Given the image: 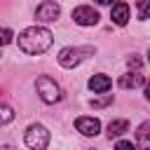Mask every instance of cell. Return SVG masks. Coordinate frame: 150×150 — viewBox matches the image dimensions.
<instances>
[{
	"mask_svg": "<svg viewBox=\"0 0 150 150\" xmlns=\"http://www.w3.org/2000/svg\"><path fill=\"white\" fill-rule=\"evenodd\" d=\"M16 42H19V49L26 52V54H42V52H47L52 47L54 35L45 26H30V28L19 33Z\"/></svg>",
	"mask_w": 150,
	"mask_h": 150,
	"instance_id": "1",
	"label": "cell"
},
{
	"mask_svg": "<svg viewBox=\"0 0 150 150\" xmlns=\"http://www.w3.org/2000/svg\"><path fill=\"white\" fill-rule=\"evenodd\" d=\"M89 54H94V47H63L59 52V63L63 68H75L77 63H82Z\"/></svg>",
	"mask_w": 150,
	"mask_h": 150,
	"instance_id": "2",
	"label": "cell"
},
{
	"mask_svg": "<svg viewBox=\"0 0 150 150\" xmlns=\"http://www.w3.org/2000/svg\"><path fill=\"white\" fill-rule=\"evenodd\" d=\"M35 89H38V96H40L45 103H56V101H61V87L56 84V80H52V77H47V75L38 77Z\"/></svg>",
	"mask_w": 150,
	"mask_h": 150,
	"instance_id": "3",
	"label": "cell"
},
{
	"mask_svg": "<svg viewBox=\"0 0 150 150\" xmlns=\"http://www.w3.org/2000/svg\"><path fill=\"white\" fill-rule=\"evenodd\" d=\"M23 141L30 150H45L49 145V131L42 124H30L23 134Z\"/></svg>",
	"mask_w": 150,
	"mask_h": 150,
	"instance_id": "4",
	"label": "cell"
},
{
	"mask_svg": "<svg viewBox=\"0 0 150 150\" xmlns=\"http://www.w3.org/2000/svg\"><path fill=\"white\" fill-rule=\"evenodd\" d=\"M59 14H61V7H59L54 0H45V2L38 5V9H35V19L42 21V23H52V21H56Z\"/></svg>",
	"mask_w": 150,
	"mask_h": 150,
	"instance_id": "5",
	"label": "cell"
},
{
	"mask_svg": "<svg viewBox=\"0 0 150 150\" xmlns=\"http://www.w3.org/2000/svg\"><path fill=\"white\" fill-rule=\"evenodd\" d=\"M73 21L80 26H96L98 23V12L89 5H80L73 9Z\"/></svg>",
	"mask_w": 150,
	"mask_h": 150,
	"instance_id": "6",
	"label": "cell"
},
{
	"mask_svg": "<svg viewBox=\"0 0 150 150\" xmlns=\"http://www.w3.org/2000/svg\"><path fill=\"white\" fill-rule=\"evenodd\" d=\"M75 129L82 134V136H96L101 131V122L96 117H77L75 120Z\"/></svg>",
	"mask_w": 150,
	"mask_h": 150,
	"instance_id": "7",
	"label": "cell"
},
{
	"mask_svg": "<svg viewBox=\"0 0 150 150\" xmlns=\"http://www.w3.org/2000/svg\"><path fill=\"white\" fill-rule=\"evenodd\" d=\"M110 19L117 26H127V21H129V5L127 2H115L112 9H110Z\"/></svg>",
	"mask_w": 150,
	"mask_h": 150,
	"instance_id": "8",
	"label": "cell"
},
{
	"mask_svg": "<svg viewBox=\"0 0 150 150\" xmlns=\"http://www.w3.org/2000/svg\"><path fill=\"white\" fill-rule=\"evenodd\" d=\"M143 84H145V77L138 70H131V73L120 77V87L122 89H136V87H143Z\"/></svg>",
	"mask_w": 150,
	"mask_h": 150,
	"instance_id": "9",
	"label": "cell"
},
{
	"mask_svg": "<svg viewBox=\"0 0 150 150\" xmlns=\"http://www.w3.org/2000/svg\"><path fill=\"white\" fill-rule=\"evenodd\" d=\"M110 87H112V80H110L108 75H103V73H98V75H94V77L89 80V89H91L94 94H105Z\"/></svg>",
	"mask_w": 150,
	"mask_h": 150,
	"instance_id": "10",
	"label": "cell"
},
{
	"mask_svg": "<svg viewBox=\"0 0 150 150\" xmlns=\"http://www.w3.org/2000/svg\"><path fill=\"white\" fill-rule=\"evenodd\" d=\"M148 131H150V122H143L136 131V138H138V145L141 150H150V138H148Z\"/></svg>",
	"mask_w": 150,
	"mask_h": 150,
	"instance_id": "11",
	"label": "cell"
},
{
	"mask_svg": "<svg viewBox=\"0 0 150 150\" xmlns=\"http://www.w3.org/2000/svg\"><path fill=\"white\" fill-rule=\"evenodd\" d=\"M127 129H129V122H127V120H112V122L108 124V136H110V138H112V136H122Z\"/></svg>",
	"mask_w": 150,
	"mask_h": 150,
	"instance_id": "12",
	"label": "cell"
},
{
	"mask_svg": "<svg viewBox=\"0 0 150 150\" xmlns=\"http://www.w3.org/2000/svg\"><path fill=\"white\" fill-rule=\"evenodd\" d=\"M12 120H14V110L9 105H0V127L7 124V122H12Z\"/></svg>",
	"mask_w": 150,
	"mask_h": 150,
	"instance_id": "13",
	"label": "cell"
},
{
	"mask_svg": "<svg viewBox=\"0 0 150 150\" xmlns=\"http://www.w3.org/2000/svg\"><path fill=\"white\" fill-rule=\"evenodd\" d=\"M148 12H150V0H138V19H148Z\"/></svg>",
	"mask_w": 150,
	"mask_h": 150,
	"instance_id": "14",
	"label": "cell"
},
{
	"mask_svg": "<svg viewBox=\"0 0 150 150\" xmlns=\"http://www.w3.org/2000/svg\"><path fill=\"white\" fill-rule=\"evenodd\" d=\"M14 40V33L9 30V28H0V47H5V45H9Z\"/></svg>",
	"mask_w": 150,
	"mask_h": 150,
	"instance_id": "15",
	"label": "cell"
},
{
	"mask_svg": "<svg viewBox=\"0 0 150 150\" xmlns=\"http://www.w3.org/2000/svg\"><path fill=\"white\" fill-rule=\"evenodd\" d=\"M115 150H136V143H131V141H117Z\"/></svg>",
	"mask_w": 150,
	"mask_h": 150,
	"instance_id": "16",
	"label": "cell"
},
{
	"mask_svg": "<svg viewBox=\"0 0 150 150\" xmlns=\"http://www.w3.org/2000/svg\"><path fill=\"white\" fill-rule=\"evenodd\" d=\"M110 101H112V96L108 94L105 98H94V101H91V105H94V108H103V105H108Z\"/></svg>",
	"mask_w": 150,
	"mask_h": 150,
	"instance_id": "17",
	"label": "cell"
},
{
	"mask_svg": "<svg viewBox=\"0 0 150 150\" xmlns=\"http://www.w3.org/2000/svg\"><path fill=\"white\" fill-rule=\"evenodd\" d=\"M129 66H134V68H138V66H141V59H136V56H131V59H129Z\"/></svg>",
	"mask_w": 150,
	"mask_h": 150,
	"instance_id": "18",
	"label": "cell"
},
{
	"mask_svg": "<svg viewBox=\"0 0 150 150\" xmlns=\"http://www.w3.org/2000/svg\"><path fill=\"white\" fill-rule=\"evenodd\" d=\"M94 2H98V5H112V0H94Z\"/></svg>",
	"mask_w": 150,
	"mask_h": 150,
	"instance_id": "19",
	"label": "cell"
},
{
	"mask_svg": "<svg viewBox=\"0 0 150 150\" xmlns=\"http://www.w3.org/2000/svg\"><path fill=\"white\" fill-rule=\"evenodd\" d=\"M0 150H14L12 145H0Z\"/></svg>",
	"mask_w": 150,
	"mask_h": 150,
	"instance_id": "20",
	"label": "cell"
}]
</instances>
